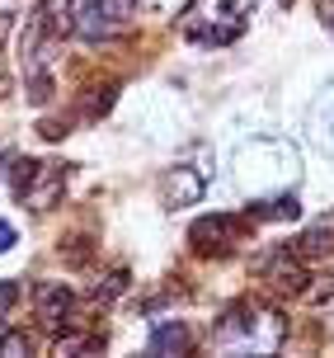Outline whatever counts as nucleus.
Wrapping results in <instances>:
<instances>
[{
	"instance_id": "nucleus-1",
	"label": "nucleus",
	"mask_w": 334,
	"mask_h": 358,
	"mask_svg": "<svg viewBox=\"0 0 334 358\" xmlns=\"http://www.w3.org/2000/svg\"><path fill=\"white\" fill-rule=\"evenodd\" d=\"M282 344V316L259 302H231L212 330L217 354H273Z\"/></svg>"
},
{
	"instance_id": "nucleus-2",
	"label": "nucleus",
	"mask_w": 334,
	"mask_h": 358,
	"mask_svg": "<svg viewBox=\"0 0 334 358\" xmlns=\"http://www.w3.org/2000/svg\"><path fill=\"white\" fill-rule=\"evenodd\" d=\"M297 179V151L273 137H254L235 151V184L245 194H273Z\"/></svg>"
},
{
	"instance_id": "nucleus-3",
	"label": "nucleus",
	"mask_w": 334,
	"mask_h": 358,
	"mask_svg": "<svg viewBox=\"0 0 334 358\" xmlns=\"http://www.w3.org/2000/svg\"><path fill=\"white\" fill-rule=\"evenodd\" d=\"M10 184L19 189V198L34 208V213H48L57 198H61V184H66V165H43V161H15L10 170Z\"/></svg>"
},
{
	"instance_id": "nucleus-4",
	"label": "nucleus",
	"mask_w": 334,
	"mask_h": 358,
	"mask_svg": "<svg viewBox=\"0 0 334 358\" xmlns=\"http://www.w3.org/2000/svg\"><path fill=\"white\" fill-rule=\"evenodd\" d=\"M259 278H264L273 292L292 297V292H306V278H311V273H306V259H301L297 250H278L259 264Z\"/></svg>"
},
{
	"instance_id": "nucleus-5",
	"label": "nucleus",
	"mask_w": 334,
	"mask_h": 358,
	"mask_svg": "<svg viewBox=\"0 0 334 358\" xmlns=\"http://www.w3.org/2000/svg\"><path fill=\"white\" fill-rule=\"evenodd\" d=\"M189 241H194L198 255H226L240 241V222L235 217H203V222H194Z\"/></svg>"
},
{
	"instance_id": "nucleus-6",
	"label": "nucleus",
	"mask_w": 334,
	"mask_h": 358,
	"mask_svg": "<svg viewBox=\"0 0 334 358\" xmlns=\"http://www.w3.org/2000/svg\"><path fill=\"white\" fill-rule=\"evenodd\" d=\"M208 189V170H198V165H175V170H165L160 179V194H165V208H189L198 203Z\"/></svg>"
},
{
	"instance_id": "nucleus-7",
	"label": "nucleus",
	"mask_w": 334,
	"mask_h": 358,
	"mask_svg": "<svg viewBox=\"0 0 334 358\" xmlns=\"http://www.w3.org/2000/svg\"><path fill=\"white\" fill-rule=\"evenodd\" d=\"M71 306H75V302H71L66 287H52V283L38 287V316H43V325H52L57 335L71 325Z\"/></svg>"
},
{
	"instance_id": "nucleus-8",
	"label": "nucleus",
	"mask_w": 334,
	"mask_h": 358,
	"mask_svg": "<svg viewBox=\"0 0 334 358\" xmlns=\"http://www.w3.org/2000/svg\"><path fill=\"white\" fill-rule=\"evenodd\" d=\"M38 29H43V38H66L75 29V5L71 0H38Z\"/></svg>"
},
{
	"instance_id": "nucleus-9",
	"label": "nucleus",
	"mask_w": 334,
	"mask_h": 358,
	"mask_svg": "<svg viewBox=\"0 0 334 358\" xmlns=\"http://www.w3.org/2000/svg\"><path fill=\"white\" fill-rule=\"evenodd\" d=\"M189 349H194V335L179 321H165L151 330V354H189Z\"/></svg>"
},
{
	"instance_id": "nucleus-10",
	"label": "nucleus",
	"mask_w": 334,
	"mask_h": 358,
	"mask_svg": "<svg viewBox=\"0 0 334 358\" xmlns=\"http://www.w3.org/2000/svg\"><path fill=\"white\" fill-rule=\"evenodd\" d=\"M292 250H297L301 259H316V264L320 259H334V231H325V227H320V231H306Z\"/></svg>"
},
{
	"instance_id": "nucleus-11",
	"label": "nucleus",
	"mask_w": 334,
	"mask_h": 358,
	"mask_svg": "<svg viewBox=\"0 0 334 358\" xmlns=\"http://www.w3.org/2000/svg\"><path fill=\"white\" fill-rule=\"evenodd\" d=\"M104 349V340L99 335H57V354H99Z\"/></svg>"
},
{
	"instance_id": "nucleus-12",
	"label": "nucleus",
	"mask_w": 334,
	"mask_h": 358,
	"mask_svg": "<svg viewBox=\"0 0 334 358\" xmlns=\"http://www.w3.org/2000/svg\"><path fill=\"white\" fill-rule=\"evenodd\" d=\"M301 208H297V198L292 194H282V198H273V203H264V208H254V217H282V222H292Z\"/></svg>"
},
{
	"instance_id": "nucleus-13",
	"label": "nucleus",
	"mask_w": 334,
	"mask_h": 358,
	"mask_svg": "<svg viewBox=\"0 0 334 358\" xmlns=\"http://www.w3.org/2000/svg\"><path fill=\"white\" fill-rule=\"evenodd\" d=\"M5 354H29V335H19V330H10V335H0V358Z\"/></svg>"
},
{
	"instance_id": "nucleus-14",
	"label": "nucleus",
	"mask_w": 334,
	"mask_h": 358,
	"mask_svg": "<svg viewBox=\"0 0 334 358\" xmlns=\"http://www.w3.org/2000/svg\"><path fill=\"white\" fill-rule=\"evenodd\" d=\"M19 302V287L15 283H0V325H5V316H10V306Z\"/></svg>"
},
{
	"instance_id": "nucleus-15",
	"label": "nucleus",
	"mask_w": 334,
	"mask_h": 358,
	"mask_svg": "<svg viewBox=\"0 0 334 358\" xmlns=\"http://www.w3.org/2000/svg\"><path fill=\"white\" fill-rule=\"evenodd\" d=\"M19 236H15V227H10V222H0V255L10 250V245H15Z\"/></svg>"
}]
</instances>
